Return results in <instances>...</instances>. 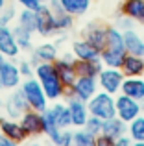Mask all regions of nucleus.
<instances>
[{
    "label": "nucleus",
    "mask_w": 144,
    "mask_h": 146,
    "mask_svg": "<svg viewBox=\"0 0 144 146\" xmlns=\"http://www.w3.org/2000/svg\"><path fill=\"white\" fill-rule=\"evenodd\" d=\"M33 76L41 83V87H43V91L48 96V100L57 102V100L65 98L67 89L63 87L61 80H59L57 72H55L54 63H37L35 70H33Z\"/></svg>",
    "instance_id": "f257e3e1"
},
{
    "label": "nucleus",
    "mask_w": 144,
    "mask_h": 146,
    "mask_svg": "<svg viewBox=\"0 0 144 146\" xmlns=\"http://www.w3.org/2000/svg\"><path fill=\"white\" fill-rule=\"evenodd\" d=\"M18 89L22 91V94H24L30 109H35V111H41V113H43V111L48 107V102H50V100H48L46 94H44L43 87H41L39 82H37L35 76L22 78V83H20Z\"/></svg>",
    "instance_id": "f03ea898"
},
{
    "label": "nucleus",
    "mask_w": 144,
    "mask_h": 146,
    "mask_svg": "<svg viewBox=\"0 0 144 146\" xmlns=\"http://www.w3.org/2000/svg\"><path fill=\"white\" fill-rule=\"evenodd\" d=\"M89 113L94 117L107 120L111 117H116V106H115V94H109L105 91H98L92 98L87 102Z\"/></svg>",
    "instance_id": "7ed1b4c3"
},
{
    "label": "nucleus",
    "mask_w": 144,
    "mask_h": 146,
    "mask_svg": "<svg viewBox=\"0 0 144 146\" xmlns=\"http://www.w3.org/2000/svg\"><path fill=\"white\" fill-rule=\"evenodd\" d=\"M124 72L120 68H113V67H104L100 70V74L96 76L98 80V87L100 91H105L109 94H118L120 89H122V83H124Z\"/></svg>",
    "instance_id": "20e7f679"
},
{
    "label": "nucleus",
    "mask_w": 144,
    "mask_h": 146,
    "mask_svg": "<svg viewBox=\"0 0 144 146\" xmlns=\"http://www.w3.org/2000/svg\"><path fill=\"white\" fill-rule=\"evenodd\" d=\"M115 106H116V117L122 118L124 122H131L133 118H137L139 115H142V102L135 100L124 93H118L115 98Z\"/></svg>",
    "instance_id": "39448f33"
},
{
    "label": "nucleus",
    "mask_w": 144,
    "mask_h": 146,
    "mask_svg": "<svg viewBox=\"0 0 144 146\" xmlns=\"http://www.w3.org/2000/svg\"><path fill=\"white\" fill-rule=\"evenodd\" d=\"M54 67L63 87L67 91L72 89L74 82L78 80V72H76V67H74V56L72 54H59V57L54 61Z\"/></svg>",
    "instance_id": "423d86ee"
},
{
    "label": "nucleus",
    "mask_w": 144,
    "mask_h": 146,
    "mask_svg": "<svg viewBox=\"0 0 144 146\" xmlns=\"http://www.w3.org/2000/svg\"><path fill=\"white\" fill-rule=\"evenodd\" d=\"M100 91L98 87V80L96 78H90V76H78V80L74 82L72 89H69L65 93V98L67 96H76L83 102H89L94 94Z\"/></svg>",
    "instance_id": "0eeeda50"
},
{
    "label": "nucleus",
    "mask_w": 144,
    "mask_h": 146,
    "mask_svg": "<svg viewBox=\"0 0 144 146\" xmlns=\"http://www.w3.org/2000/svg\"><path fill=\"white\" fill-rule=\"evenodd\" d=\"M35 17H37V30L35 33H39L41 37H52L57 33L55 28V17L54 11L48 4H41L35 9Z\"/></svg>",
    "instance_id": "6e6552de"
},
{
    "label": "nucleus",
    "mask_w": 144,
    "mask_h": 146,
    "mask_svg": "<svg viewBox=\"0 0 144 146\" xmlns=\"http://www.w3.org/2000/svg\"><path fill=\"white\" fill-rule=\"evenodd\" d=\"M0 80L4 83V89L13 91L18 89L22 83V74L18 70V63H15V59H4V63L0 65Z\"/></svg>",
    "instance_id": "1a4fd4ad"
},
{
    "label": "nucleus",
    "mask_w": 144,
    "mask_h": 146,
    "mask_svg": "<svg viewBox=\"0 0 144 146\" xmlns=\"http://www.w3.org/2000/svg\"><path fill=\"white\" fill-rule=\"evenodd\" d=\"M4 109H6V115L9 118H17L20 120V117L30 109L28 102H26L24 94H22L20 89H13L11 94L4 100Z\"/></svg>",
    "instance_id": "9d476101"
},
{
    "label": "nucleus",
    "mask_w": 144,
    "mask_h": 146,
    "mask_svg": "<svg viewBox=\"0 0 144 146\" xmlns=\"http://www.w3.org/2000/svg\"><path fill=\"white\" fill-rule=\"evenodd\" d=\"M83 39L89 41L94 48L102 50L107 44V24H100V22H89L81 32Z\"/></svg>",
    "instance_id": "9b49d317"
},
{
    "label": "nucleus",
    "mask_w": 144,
    "mask_h": 146,
    "mask_svg": "<svg viewBox=\"0 0 144 146\" xmlns=\"http://www.w3.org/2000/svg\"><path fill=\"white\" fill-rule=\"evenodd\" d=\"M0 52L7 59H17L20 56V48H18L13 28L9 24H0Z\"/></svg>",
    "instance_id": "f8f14e48"
},
{
    "label": "nucleus",
    "mask_w": 144,
    "mask_h": 146,
    "mask_svg": "<svg viewBox=\"0 0 144 146\" xmlns=\"http://www.w3.org/2000/svg\"><path fill=\"white\" fill-rule=\"evenodd\" d=\"M0 133L6 137H9L15 143H24L28 139V131L24 129V126L20 124V120L17 118H9V117H0Z\"/></svg>",
    "instance_id": "ddd939ff"
},
{
    "label": "nucleus",
    "mask_w": 144,
    "mask_h": 146,
    "mask_svg": "<svg viewBox=\"0 0 144 146\" xmlns=\"http://www.w3.org/2000/svg\"><path fill=\"white\" fill-rule=\"evenodd\" d=\"M67 106H69V111H70L72 126H74V128H83L87 118L90 117L87 102H83V100H79L76 96H67Z\"/></svg>",
    "instance_id": "4468645a"
},
{
    "label": "nucleus",
    "mask_w": 144,
    "mask_h": 146,
    "mask_svg": "<svg viewBox=\"0 0 144 146\" xmlns=\"http://www.w3.org/2000/svg\"><path fill=\"white\" fill-rule=\"evenodd\" d=\"M20 124L24 126V129L28 131L30 137H37V135H43L44 133V117L41 111L28 109L20 117Z\"/></svg>",
    "instance_id": "2eb2a0df"
},
{
    "label": "nucleus",
    "mask_w": 144,
    "mask_h": 146,
    "mask_svg": "<svg viewBox=\"0 0 144 146\" xmlns=\"http://www.w3.org/2000/svg\"><path fill=\"white\" fill-rule=\"evenodd\" d=\"M59 57V48L55 43H41L39 46H35L32 50V57L30 61L35 67L37 63H54Z\"/></svg>",
    "instance_id": "dca6fc26"
},
{
    "label": "nucleus",
    "mask_w": 144,
    "mask_h": 146,
    "mask_svg": "<svg viewBox=\"0 0 144 146\" xmlns=\"http://www.w3.org/2000/svg\"><path fill=\"white\" fill-rule=\"evenodd\" d=\"M118 11L120 15L144 26V0H122Z\"/></svg>",
    "instance_id": "f3484780"
},
{
    "label": "nucleus",
    "mask_w": 144,
    "mask_h": 146,
    "mask_svg": "<svg viewBox=\"0 0 144 146\" xmlns=\"http://www.w3.org/2000/svg\"><path fill=\"white\" fill-rule=\"evenodd\" d=\"M48 6L52 7V11H54L57 33H65V32H69L72 26H74V19H76V17H72L70 13H67V11L63 9V6L57 2V0H50V2H48Z\"/></svg>",
    "instance_id": "a211bd4d"
},
{
    "label": "nucleus",
    "mask_w": 144,
    "mask_h": 146,
    "mask_svg": "<svg viewBox=\"0 0 144 146\" xmlns=\"http://www.w3.org/2000/svg\"><path fill=\"white\" fill-rule=\"evenodd\" d=\"M70 52H72V56H74L76 59H83V61L98 59V57H100V50L94 48L92 44H90L89 41H85L83 37H81V39L72 41V43H70Z\"/></svg>",
    "instance_id": "6ab92c4d"
},
{
    "label": "nucleus",
    "mask_w": 144,
    "mask_h": 146,
    "mask_svg": "<svg viewBox=\"0 0 144 146\" xmlns=\"http://www.w3.org/2000/svg\"><path fill=\"white\" fill-rule=\"evenodd\" d=\"M120 93H124V94H127V96L142 102L144 100V78L142 76H129V78H124Z\"/></svg>",
    "instance_id": "aec40b11"
},
{
    "label": "nucleus",
    "mask_w": 144,
    "mask_h": 146,
    "mask_svg": "<svg viewBox=\"0 0 144 146\" xmlns=\"http://www.w3.org/2000/svg\"><path fill=\"white\" fill-rule=\"evenodd\" d=\"M120 70L124 72L126 78H129V76H144V57L133 56V54H126Z\"/></svg>",
    "instance_id": "412c9836"
},
{
    "label": "nucleus",
    "mask_w": 144,
    "mask_h": 146,
    "mask_svg": "<svg viewBox=\"0 0 144 146\" xmlns=\"http://www.w3.org/2000/svg\"><path fill=\"white\" fill-rule=\"evenodd\" d=\"M124 44H126V52L127 54L144 57V39L135 32L133 28L124 30Z\"/></svg>",
    "instance_id": "4be33fe9"
},
{
    "label": "nucleus",
    "mask_w": 144,
    "mask_h": 146,
    "mask_svg": "<svg viewBox=\"0 0 144 146\" xmlns=\"http://www.w3.org/2000/svg\"><path fill=\"white\" fill-rule=\"evenodd\" d=\"M74 67H76V72H78V76H90V78H96L98 74H100V70L104 68V63H102V59L98 57V59H76L74 57Z\"/></svg>",
    "instance_id": "5701e85b"
},
{
    "label": "nucleus",
    "mask_w": 144,
    "mask_h": 146,
    "mask_svg": "<svg viewBox=\"0 0 144 146\" xmlns=\"http://www.w3.org/2000/svg\"><path fill=\"white\" fill-rule=\"evenodd\" d=\"M102 133L113 137V139H118V137L127 133V124L118 117H111V118L102 122Z\"/></svg>",
    "instance_id": "b1692460"
},
{
    "label": "nucleus",
    "mask_w": 144,
    "mask_h": 146,
    "mask_svg": "<svg viewBox=\"0 0 144 146\" xmlns=\"http://www.w3.org/2000/svg\"><path fill=\"white\" fill-rule=\"evenodd\" d=\"M126 50H115V48H107L105 46L100 52V59L104 63V67H113V68H120L122 61L126 57Z\"/></svg>",
    "instance_id": "393cba45"
},
{
    "label": "nucleus",
    "mask_w": 144,
    "mask_h": 146,
    "mask_svg": "<svg viewBox=\"0 0 144 146\" xmlns=\"http://www.w3.org/2000/svg\"><path fill=\"white\" fill-rule=\"evenodd\" d=\"M57 2L61 4L63 9L67 13H70L72 17H81V15H85L90 9L92 0H57Z\"/></svg>",
    "instance_id": "a878e982"
},
{
    "label": "nucleus",
    "mask_w": 144,
    "mask_h": 146,
    "mask_svg": "<svg viewBox=\"0 0 144 146\" xmlns=\"http://www.w3.org/2000/svg\"><path fill=\"white\" fill-rule=\"evenodd\" d=\"M52 111H54V117H55V122L61 129L65 128H72V120H70V111H69V106L63 102H54L52 106Z\"/></svg>",
    "instance_id": "bb28decb"
},
{
    "label": "nucleus",
    "mask_w": 144,
    "mask_h": 146,
    "mask_svg": "<svg viewBox=\"0 0 144 146\" xmlns=\"http://www.w3.org/2000/svg\"><path fill=\"white\" fill-rule=\"evenodd\" d=\"M13 33H15V39H17V44L20 48V52H32L33 50V43H32V32H28L26 28H22L20 24L13 26Z\"/></svg>",
    "instance_id": "cd10ccee"
},
{
    "label": "nucleus",
    "mask_w": 144,
    "mask_h": 146,
    "mask_svg": "<svg viewBox=\"0 0 144 146\" xmlns=\"http://www.w3.org/2000/svg\"><path fill=\"white\" fill-rule=\"evenodd\" d=\"M17 22L22 26V28H26L28 32L35 33V30H37L35 9H28V7H22V9L17 13Z\"/></svg>",
    "instance_id": "c85d7f7f"
},
{
    "label": "nucleus",
    "mask_w": 144,
    "mask_h": 146,
    "mask_svg": "<svg viewBox=\"0 0 144 146\" xmlns=\"http://www.w3.org/2000/svg\"><path fill=\"white\" fill-rule=\"evenodd\" d=\"M107 48H115V50H126L124 44V32L118 26H107Z\"/></svg>",
    "instance_id": "c756f323"
},
{
    "label": "nucleus",
    "mask_w": 144,
    "mask_h": 146,
    "mask_svg": "<svg viewBox=\"0 0 144 146\" xmlns=\"http://www.w3.org/2000/svg\"><path fill=\"white\" fill-rule=\"evenodd\" d=\"M43 117H44V135L48 137V139H54L55 135H57V131L61 128L57 126V122H55V117H54V111H52V107H46V109L43 111Z\"/></svg>",
    "instance_id": "7c9ffc66"
},
{
    "label": "nucleus",
    "mask_w": 144,
    "mask_h": 146,
    "mask_svg": "<svg viewBox=\"0 0 144 146\" xmlns=\"http://www.w3.org/2000/svg\"><path fill=\"white\" fill-rule=\"evenodd\" d=\"M127 135L131 141H144V115H139L131 122H127Z\"/></svg>",
    "instance_id": "2f4dec72"
},
{
    "label": "nucleus",
    "mask_w": 144,
    "mask_h": 146,
    "mask_svg": "<svg viewBox=\"0 0 144 146\" xmlns=\"http://www.w3.org/2000/svg\"><path fill=\"white\" fill-rule=\"evenodd\" d=\"M72 146H96V135L83 128H78L72 135Z\"/></svg>",
    "instance_id": "473e14b6"
},
{
    "label": "nucleus",
    "mask_w": 144,
    "mask_h": 146,
    "mask_svg": "<svg viewBox=\"0 0 144 146\" xmlns=\"http://www.w3.org/2000/svg\"><path fill=\"white\" fill-rule=\"evenodd\" d=\"M72 135H74V131H70L69 128L59 129L57 135L52 139V144L54 146H72Z\"/></svg>",
    "instance_id": "72a5a7b5"
},
{
    "label": "nucleus",
    "mask_w": 144,
    "mask_h": 146,
    "mask_svg": "<svg viewBox=\"0 0 144 146\" xmlns=\"http://www.w3.org/2000/svg\"><path fill=\"white\" fill-rule=\"evenodd\" d=\"M102 118H98V117H94V115H90L89 118H87V122H85V126H83V129H87L89 133H92V135H100L102 133Z\"/></svg>",
    "instance_id": "f704fd0d"
},
{
    "label": "nucleus",
    "mask_w": 144,
    "mask_h": 146,
    "mask_svg": "<svg viewBox=\"0 0 144 146\" xmlns=\"http://www.w3.org/2000/svg\"><path fill=\"white\" fill-rule=\"evenodd\" d=\"M15 17H17V9L7 4V7L0 13V24H9V22H13Z\"/></svg>",
    "instance_id": "c9c22d12"
},
{
    "label": "nucleus",
    "mask_w": 144,
    "mask_h": 146,
    "mask_svg": "<svg viewBox=\"0 0 144 146\" xmlns=\"http://www.w3.org/2000/svg\"><path fill=\"white\" fill-rule=\"evenodd\" d=\"M18 70H20L22 78H30V76H33L35 67H33V63L30 59H22V61H18Z\"/></svg>",
    "instance_id": "e433bc0d"
},
{
    "label": "nucleus",
    "mask_w": 144,
    "mask_h": 146,
    "mask_svg": "<svg viewBox=\"0 0 144 146\" xmlns=\"http://www.w3.org/2000/svg\"><path fill=\"white\" fill-rule=\"evenodd\" d=\"M96 146H116V139L105 135V133H100L96 137Z\"/></svg>",
    "instance_id": "4c0bfd02"
},
{
    "label": "nucleus",
    "mask_w": 144,
    "mask_h": 146,
    "mask_svg": "<svg viewBox=\"0 0 144 146\" xmlns=\"http://www.w3.org/2000/svg\"><path fill=\"white\" fill-rule=\"evenodd\" d=\"M116 26H118V28L124 32V30L133 28V21H131V19H127V17H124V15H120L118 21H116Z\"/></svg>",
    "instance_id": "58836bf2"
},
{
    "label": "nucleus",
    "mask_w": 144,
    "mask_h": 146,
    "mask_svg": "<svg viewBox=\"0 0 144 146\" xmlns=\"http://www.w3.org/2000/svg\"><path fill=\"white\" fill-rule=\"evenodd\" d=\"M20 7H28V9H37L41 6L39 0H15Z\"/></svg>",
    "instance_id": "ea45409f"
},
{
    "label": "nucleus",
    "mask_w": 144,
    "mask_h": 146,
    "mask_svg": "<svg viewBox=\"0 0 144 146\" xmlns=\"http://www.w3.org/2000/svg\"><path fill=\"white\" fill-rule=\"evenodd\" d=\"M116 146H133V141H131V137L126 133V135H122V137L116 139Z\"/></svg>",
    "instance_id": "a19ab883"
},
{
    "label": "nucleus",
    "mask_w": 144,
    "mask_h": 146,
    "mask_svg": "<svg viewBox=\"0 0 144 146\" xmlns=\"http://www.w3.org/2000/svg\"><path fill=\"white\" fill-rule=\"evenodd\" d=\"M0 146H18V143H15V141H11L9 137H6V135L0 133Z\"/></svg>",
    "instance_id": "79ce46f5"
},
{
    "label": "nucleus",
    "mask_w": 144,
    "mask_h": 146,
    "mask_svg": "<svg viewBox=\"0 0 144 146\" xmlns=\"http://www.w3.org/2000/svg\"><path fill=\"white\" fill-rule=\"evenodd\" d=\"M7 7V0H0V13Z\"/></svg>",
    "instance_id": "37998d69"
},
{
    "label": "nucleus",
    "mask_w": 144,
    "mask_h": 146,
    "mask_svg": "<svg viewBox=\"0 0 144 146\" xmlns=\"http://www.w3.org/2000/svg\"><path fill=\"white\" fill-rule=\"evenodd\" d=\"M133 146H144V141H135Z\"/></svg>",
    "instance_id": "c03bdc74"
},
{
    "label": "nucleus",
    "mask_w": 144,
    "mask_h": 146,
    "mask_svg": "<svg viewBox=\"0 0 144 146\" xmlns=\"http://www.w3.org/2000/svg\"><path fill=\"white\" fill-rule=\"evenodd\" d=\"M4 59H6V56H4V54H2V52H0V65H2V63H4Z\"/></svg>",
    "instance_id": "a18cd8bd"
},
{
    "label": "nucleus",
    "mask_w": 144,
    "mask_h": 146,
    "mask_svg": "<svg viewBox=\"0 0 144 146\" xmlns=\"http://www.w3.org/2000/svg\"><path fill=\"white\" fill-rule=\"evenodd\" d=\"M2 109H4V98L0 96V111H2Z\"/></svg>",
    "instance_id": "49530a36"
},
{
    "label": "nucleus",
    "mask_w": 144,
    "mask_h": 146,
    "mask_svg": "<svg viewBox=\"0 0 144 146\" xmlns=\"http://www.w3.org/2000/svg\"><path fill=\"white\" fill-rule=\"evenodd\" d=\"M0 91H4V83H2V80H0Z\"/></svg>",
    "instance_id": "de8ad7c7"
},
{
    "label": "nucleus",
    "mask_w": 144,
    "mask_h": 146,
    "mask_svg": "<svg viewBox=\"0 0 144 146\" xmlns=\"http://www.w3.org/2000/svg\"><path fill=\"white\" fill-rule=\"evenodd\" d=\"M39 2H41V4H48V2H50V0H39Z\"/></svg>",
    "instance_id": "09e8293b"
},
{
    "label": "nucleus",
    "mask_w": 144,
    "mask_h": 146,
    "mask_svg": "<svg viewBox=\"0 0 144 146\" xmlns=\"http://www.w3.org/2000/svg\"><path fill=\"white\" fill-rule=\"evenodd\" d=\"M32 146H41V144H37V143H35V144H32Z\"/></svg>",
    "instance_id": "8fccbe9b"
},
{
    "label": "nucleus",
    "mask_w": 144,
    "mask_h": 146,
    "mask_svg": "<svg viewBox=\"0 0 144 146\" xmlns=\"http://www.w3.org/2000/svg\"><path fill=\"white\" fill-rule=\"evenodd\" d=\"M142 107H144V100H142Z\"/></svg>",
    "instance_id": "3c124183"
}]
</instances>
